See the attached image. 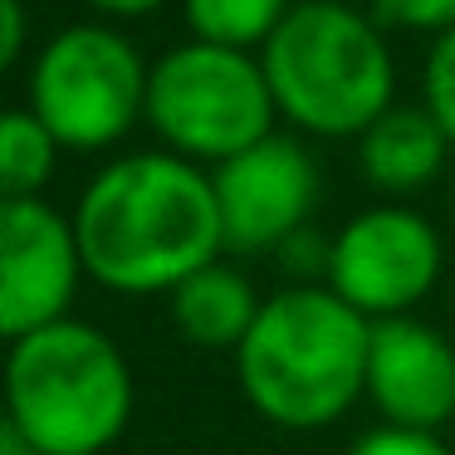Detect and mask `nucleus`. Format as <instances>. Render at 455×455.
Listing matches in <instances>:
<instances>
[{"label":"nucleus","instance_id":"f257e3e1","mask_svg":"<svg viewBox=\"0 0 455 455\" xmlns=\"http://www.w3.org/2000/svg\"><path fill=\"white\" fill-rule=\"evenodd\" d=\"M74 235L84 269L123 294L187 284L196 269L216 265V250L226 245L216 181L162 152L103 172L84 191Z\"/></svg>","mask_w":455,"mask_h":455},{"label":"nucleus","instance_id":"f03ea898","mask_svg":"<svg viewBox=\"0 0 455 455\" xmlns=\"http://www.w3.org/2000/svg\"><path fill=\"white\" fill-rule=\"evenodd\" d=\"M372 323L323 289H289L259 308L240 343V387L279 426H328L367 387Z\"/></svg>","mask_w":455,"mask_h":455},{"label":"nucleus","instance_id":"7ed1b4c3","mask_svg":"<svg viewBox=\"0 0 455 455\" xmlns=\"http://www.w3.org/2000/svg\"><path fill=\"white\" fill-rule=\"evenodd\" d=\"M11 421L40 455H99L132 411L123 353L89 323H60L11 347Z\"/></svg>","mask_w":455,"mask_h":455},{"label":"nucleus","instance_id":"20e7f679","mask_svg":"<svg viewBox=\"0 0 455 455\" xmlns=\"http://www.w3.org/2000/svg\"><path fill=\"white\" fill-rule=\"evenodd\" d=\"M265 79L275 108L323 138L367 132L392 99V60L377 30L338 0H308L284 15L265 44Z\"/></svg>","mask_w":455,"mask_h":455},{"label":"nucleus","instance_id":"39448f33","mask_svg":"<svg viewBox=\"0 0 455 455\" xmlns=\"http://www.w3.org/2000/svg\"><path fill=\"white\" fill-rule=\"evenodd\" d=\"M148 118L172 148L230 162L269 138L275 93L265 64H250L240 50L187 44L152 69Z\"/></svg>","mask_w":455,"mask_h":455},{"label":"nucleus","instance_id":"423d86ee","mask_svg":"<svg viewBox=\"0 0 455 455\" xmlns=\"http://www.w3.org/2000/svg\"><path fill=\"white\" fill-rule=\"evenodd\" d=\"M148 84L152 79L142 74L128 40H118L103 25H74L54 35L35 64L30 113L64 148H108L148 103Z\"/></svg>","mask_w":455,"mask_h":455},{"label":"nucleus","instance_id":"0eeeda50","mask_svg":"<svg viewBox=\"0 0 455 455\" xmlns=\"http://www.w3.org/2000/svg\"><path fill=\"white\" fill-rule=\"evenodd\" d=\"M79 235L44 201H5L0 206V333L30 338L60 323L79 275Z\"/></svg>","mask_w":455,"mask_h":455},{"label":"nucleus","instance_id":"6e6552de","mask_svg":"<svg viewBox=\"0 0 455 455\" xmlns=\"http://www.w3.org/2000/svg\"><path fill=\"white\" fill-rule=\"evenodd\" d=\"M441 245L411 211H367L328 250L333 294L357 314H402L435 284Z\"/></svg>","mask_w":455,"mask_h":455},{"label":"nucleus","instance_id":"1a4fd4ad","mask_svg":"<svg viewBox=\"0 0 455 455\" xmlns=\"http://www.w3.org/2000/svg\"><path fill=\"white\" fill-rule=\"evenodd\" d=\"M314 162L289 138H265L259 148L220 162L216 172V206L230 250H265L299 230L304 211L314 206Z\"/></svg>","mask_w":455,"mask_h":455},{"label":"nucleus","instance_id":"9d476101","mask_svg":"<svg viewBox=\"0 0 455 455\" xmlns=\"http://www.w3.org/2000/svg\"><path fill=\"white\" fill-rule=\"evenodd\" d=\"M367 392L392 426L431 431L455 416V353L441 333L411 318L372 323L367 343Z\"/></svg>","mask_w":455,"mask_h":455},{"label":"nucleus","instance_id":"9b49d317","mask_svg":"<svg viewBox=\"0 0 455 455\" xmlns=\"http://www.w3.org/2000/svg\"><path fill=\"white\" fill-rule=\"evenodd\" d=\"M172 318L201 347H240L259 318V304L250 294L245 275L226 265H206L187 284L172 289Z\"/></svg>","mask_w":455,"mask_h":455},{"label":"nucleus","instance_id":"f8f14e48","mask_svg":"<svg viewBox=\"0 0 455 455\" xmlns=\"http://www.w3.org/2000/svg\"><path fill=\"white\" fill-rule=\"evenodd\" d=\"M445 152V132L421 108H387L363 132V172L382 191H411L435 177Z\"/></svg>","mask_w":455,"mask_h":455},{"label":"nucleus","instance_id":"ddd939ff","mask_svg":"<svg viewBox=\"0 0 455 455\" xmlns=\"http://www.w3.org/2000/svg\"><path fill=\"white\" fill-rule=\"evenodd\" d=\"M54 138L35 113H5L0 123V191L5 201H30L50 181Z\"/></svg>","mask_w":455,"mask_h":455},{"label":"nucleus","instance_id":"4468645a","mask_svg":"<svg viewBox=\"0 0 455 455\" xmlns=\"http://www.w3.org/2000/svg\"><path fill=\"white\" fill-rule=\"evenodd\" d=\"M284 0H187V20L201 35V44L220 50H245L284 25Z\"/></svg>","mask_w":455,"mask_h":455},{"label":"nucleus","instance_id":"2eb2a0df","mask_svg":"<svg viewBox=\"0 0 455 455\" xmlns=\"http://www.w3.org/2000/svg\"><path fill=\"white\" fill-rule=\"evenodd\" d=\"M426 113L441 123L445 142H455V30L441 35L426 64Z\"/></svg>","mask_w":455,"mask_h":455},{"label":"nucleus","instance_id":"dca6fc26","mask_svg":"<svg viewBox=\"0 0 455 455\" xmlns=\"http://www.w3.org/2000/svg\"><path fill=\"white\" fill-rule=\"evenodd\" d=\"M377 20L411 30H455V0H372Z\"/></svg>","mask_w":455,"mask_h":455},{"label":"nucleus","instance_id":"f3484780","mask_svg":"<svg viewBox=\"0 0 455 455\" xmlns=\"http://www.w3.org/2000/svg\"><path fill=\"white\" fill-rule=\"evenodd\" d=\"M353 455H451L431 431H406V426H382V431H367L353 445Z\"/></svg>","mask_w":455,"mask_h":455},{"label":"nucleus","instance_id":"a211bd4d","mask_svg":"<svg viewBox=\"0 0 455 455\" xmlns=\"http://www.w3.org/2000/svg\"><path fill=\"white\" fill-rule=\"evenodd\" d=\"M25 44V5L20 0H0V64H11Z\"/></svg>","mask_w":455,"mask_h":455},{"label":"nucleus","instance_id":"6ab92c4d","mask_svg":"<svg viewBox=\"0 0 455 455\" xmlns=\"http://www.w3.org/2000/svg\"><path fill=\"white\" fill-rule=\"evenodd\" d=\"M0 455H40V451H35V445L25 441V431H20V426H15V421H5V426H0Z\"/></svg>","mask_w":455,"mask_h":455},{"label":"nucleus","instance_id":"aec40b11","mask_svg":"<svg viewBox=\"0 0 455 455\" xmlns=\"http://www.w3.org/2000/svg\"><path fill=\"white\" fill-rule=\"evenodd\" d=\"M93 5H103V11H113V15H142V11H152L157 0H93Z\"/></svg>","mask_w":455,"mask_h":455}]
</instances>
